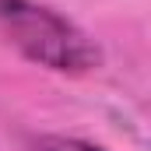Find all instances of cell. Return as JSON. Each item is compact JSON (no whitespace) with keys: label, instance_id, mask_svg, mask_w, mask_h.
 Instances as JSON below:
<instances>
[{"label":"cell","instance_id":"7a4b0ae2","mask_svg":"<svg viewBox=\"0 0 151 151\" xmlns=\"http://www.w3.org/2000/svg\"><path fill=\"white\" fill-rule=\"evenodd\" d=\"M35 151H102L88 141H77V137H39Z\"/></svg>","mask_w":151,"mask_h":151},{"label":"cell","instance_id":"6da1fadb","mask_svg":"<svg viewBox=\"0 0 151 151\" xmlns=\"http://www.w3.org/2000/svg\"><path fill=\"white\" fill-rule=\"evenodd\" d=\"M0 35L32 63L60 74H88L102 63L99 46L74 21L32 0H0Z\"/></svg>","mask_w":151,"mask_h":151}]
</instances>
